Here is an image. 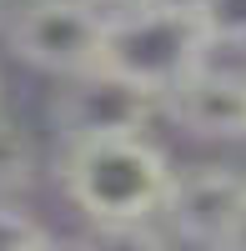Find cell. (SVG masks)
Returning a JSON list of instances; mask_svg holds the SVG:
<instances>
[{
  "label": "cell",
  "instance_id": "3957f363",
  "mask_svg": "<svg viewBox=\"0 0 246 251\" xmlns=\"http://www.w3.org/2000/svg\"><path fill=\"white\" fill-rule=\"evenodd\" d=\"M106 20L91 0H25L10 20V50L35 71L75 80L106 55Z\"/></svg>",
  "mask_w": 246,
  "mask_h": 251
},
{
  "label": "cell",
  "instance_id": "6da1fadb",
  "mask_svg": "<svg viewBox=\"0 0 246 251\" xmlns=\"http://www.w3.org/2000/svg\"><path fill=\"white\" fill-rule=\"evenodd\" d=\"M171 161L146 136H111V141H75L60 156V186L91 226L151 221L171 196Z\"/></svg>",
  "mask_w": 246,
  "mask_h": 251
},
{
  "label": "cell",
  "instance_id": "7a4b0ae2",
  "mask_svg": "<svg viewBox=\"0 0 246 251\" xmlns=\"http://www.w3.org/2000/svg\"><path fill=\"white\" fill-rule=\"evenodd\" d=\"M211 60V35L191 10V0H141L106 20V55L100 66L166 96L176 80Z\"/></svg>",
  "mask_w": 246,
  "mask_h": 251
},
{
  "label": "cell",
  "instance_id": "7c38bea8",
  "mask_svg": "<svg viewBox=\"0 0 246 251\" xmlns=\"http://www.w3.org/2000/svg\"><path fill=\"white\" fill-rule=\"evenodd\" d=\"M126 5H141V0H126Z\"/></svg>",
  "mask_w": 246,
  "mask_h": 251
},
{
  "label": "cell",
  "instance_id": "4fadbf2b",
  "mask_svg": "<svg viewBox=\"0 0 246 251\" xmlns=\"http://www.w3.org/2000/svg\"><path fill=\"white\" fill-rule=\"evenodd\" d=\"M231 251H246V246H231Z\"/></svg>",
  "mask_w": 246,
  "mask_h": 251
},
{
  "label": "cell",
  "instance_id": "9c48e42d",
  "mask_svg": "<svg viewBox=\"0 0 246 251\" xmlns=\"http://www.w3.org/2000/svg\"><path fill=\"white\" fill-rule=\"evenodd\" d=\"M211 46H246V0H191Z\"/></svg>",
  "mask_w": 246,
  "mask_h": 251
},
{
  "label": "cell",
  "instance_id": "8fae6325",
  "mask_svg": "<svg viewBox=\"0 0 246 251\" xmlns=\"http://www.w3.org/2000/svg\"><path fill=\"white\" fill-rule=\"evenodd\" d=\"M35 251H75V246H60V241H55V236H50V241H40V246H35Z\"/></svg>",
  "mask_w": 246,
  "mask_h": 251
},
{
  "label": "cell",
  "instance_id": "277c9868",
  "mask_svg": "<svg viewBox=\"0 0 246 251\" xmlns=\"http://www.w3.org/2000/svg\"><path fill=\"white\" fill-rule=\"evenodd\" d=\"M161 216L196 251L246 246V176L231 171V166H191V171H176Z\"/></svg>",
  "mask_w": 246,
  "mask_h": 251
},
{
  "label": "cell",
  "instance_id": "ba28073f",
  "mask_svg": "<svg viewBox=\"0 0 246 251\" xmlns=\"http://www.w3.org/2000/svg\"><path fill=\"white\" fill-rule=\"evenodd\" d=\"M75 251H171V241L151 221H121V226H91L75 241Z\"/></svg>",
  "mask_w": 246,
  "mask_h": 251
},
{
  "label": "cell",
  "instance_id": "5b68a950",
  "mask_svg": "<svg viewBox=\"0 0 246 251\" xmlns=\"http://www.w3.org/2000/svg\"><path fill=\"white\" fill-rule=\"evenodd\" d=\"M55 131L66 146L75 141H111V136H146V126L161 116V96L136 80L96 66L75 75L55 100Z\"/></svg>",
  "mask_w": 246,
  "mask_h": 251
},
{
  "label": "cell",
  "instance_id": "30bf717a",
  "mask_svg": "<svg viewBox=\"0 0 246 251\" xmlns=\"http://www.w3.org/2000/svg\"><path fill=\"white\" fill-rule=\"evenodd\" d=\"M40 241H50V231L40 226L30 211L0 201V251H35Z\"/></svg>",
  "mask_w": 246,
  "mask_h": 251
},
{
  "label": "cell",
  "instance_id": "52a82bcc",
  "mask_svg": "<svg viewBox=\"0 0 246 251\" xmlns=\"http://www.w3.org/2000/svg\"><path fill=\"white\" fill-rule=\"evenodd\" d=\"M35 186V141L15 116L0 111V196Z\"/></svg>",
  "mask_w": 246,
  "mask_h": 251
},
{
  "label": "cell",
  "instance_id": "8992f818",
  "mask_svg": "<svg viewBox=\"0 0 246 251\" xmlns=\"http://www.w3.org/2000/svg\"><path fill=\"white\" fill-rule=\"evenodd\" d=\"M161 116L201 141H246V75L206 60L161 96Z\"/></svg>",
  "mask_w": 246,
  "mask_h": 251
}]
</instances>
